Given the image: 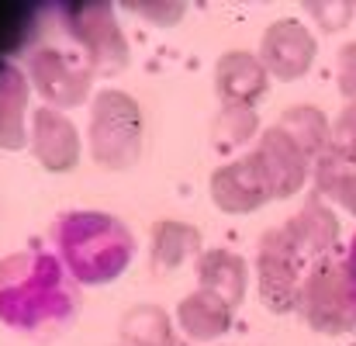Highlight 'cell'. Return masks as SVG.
Here are the masks:
<instances>
[{
  "mask_svg": "<svg viewBox=\"0 0 356 346\" xmlns=\"http://www.w3.org/2000/svg\"><path fill=\"white\" fill-rule=\"evenodd\" d=\"M284 229L291 232V239L312 256V260H322V256H329L332 249H339V219H336V212L329 208V201L318 194V191H312L305 201H301V208L284 222Z\"/></svg>",
  "mask_w": 356,
  "mask_h": 346,
  "instance_id": "cell-13",
  "label": "cell"
},
{
  "mask_svg": "<svg viewBox=\"0 0 356 346\" xmlns=\"http://www.w3.org/2000/svg\"><path fill=\"white\" fill-rule=\"evenodd\" d=\"M336 84L346 104H356V42H346L336 52Z\"/></svg>",
  "mask_w": 356,
  "mask_h": 346,
  "instance_id": "cell-23",
  "label": "cell"
},
{
  "mask_svg": "<svg viewBox=\"0 0 356 346\" xmlns=\"http://www.w3.org/2000/svg\"><path fill=\"white\" fill-rule=\"evenodd\" d=\"M312 256L291 239V232L284 229H266L256 242V288H259V301L266 305V312L273 315H291L298 312V298H301V284L305 274L312 270Z\"/></svg>",
  "mask_w": 356,
  "mask_h": 346,
  "instance_id": "cell-5",
  "label": "cell"
},
{
  "mask_svg": "<svg viewBox=\"0 0 356 346\" xmlns=\"http://www.w3.org/2000/svg\"><path fill=\"white\" fill-rule=\"evenodd\" d=\"M215 91L222 104L256 108V101H263L270 91V73L259 63V56L245 49H229L215 63Z\"/></svg>",
  "mask_w": 356,
  "mask_h": 346,
  "instance_id": "cell-12",
  "label": "cell"
},
{
  "mask_svg": "<svg viewBox=\"0 0 356 346\" xmlns=\"http://www.w3.org/2000/svg\"><path fill=\"white\" fill-rule=\"evenodd\" d=\"M28 73L14 63H0V149L3 152H21L28 146Z\"/></svg>",
  "mask_w": 356,
  "mask_h": 346,
  "instance_id": "cell-15",
  "label": "cell"
},
{
  "mask_svg": "<svg viewBox=\"0 0 356 346\" xmlns=\"http://www.w3.org/2000/svg\"><path fill=\"white\" fill-rule=\"evenodd\" d=\"M232 315H236V308L225 298H218L215 291H204V288L191 291L177 305V326H180V333L191 343H215V340H222L232 329Z\"/></svg>",
  "mask_w": 356,
  "mask_h": 346,
  "instance_id": "cell-14",
  "label": "cell"
},
{
  "mask_svg": "<svg viewBox=\"0 0 356 346\" xmlns=\"http://www.w3.org/2000/svg\"><path fill=\"white\" fill-rule=\"evenodd\" d=\"M332 152L356 159V104H346L332 121Z\"/></svg>",
  "mask_w": 356,
  "mask_h": 346,
  "instance_id": "cell-22",
  "label": "cell"
},
{
  "mask_svg": "<svg viewBox=\"0 0 356 346\" xmlns=\"http://www.w3.org/2000/svg\"><path fill=\"white\" fill-rule=\"evenodd\" d=\"M252 156H256V163H259V170H263V177L273 191V201L301 194V187L312 180L315 163L280 125H273L259 135V142L252 146Z\"/></svg>",
  "mask_w": 356,
  "mask_h": 346,
  "instance_id": "cell-9",
  "label": "cell"
},
{
  "mask_svg": "<svg viewBox=\"0 0 356 346\" xmlns=\"http://www.w3.org/2000/svg\"><path fill=\"white\" fill-rule=\"evenodd\" d=\"M28 149L49 173H70L80 163V132L70 118L56 108H38L28 125Z\"/></svg>",
  "mask_w": 356,
  "mask_h": 346,
  "instance_id": "cell-11",
  "label": "cell"
},
{
  "mask_svg": "<svg viewBox=\"0 0 356 346\" xmlns=\"http://www.w3.org/2000/svg\"><path fill=\"white\" fill-rule=\"evenodd\" d=\"M191 256H201V232L187 222L163 219L152 226V246H149V267L152 274H170L184 267Z\"/></svg>",
  "mask_w": 356,
  "mask_h": 346,
  "instance_id": "cell-17",
  "label": "cell"
},
{
  "mask_svg": "<svg viewBox=\"0 0 356 346\" xmlns=\"http://www.w3.org/2000/svg\"><path fill=\"white\" fill-rule=\"evenodd\" d=\"M121 346H173V322L159 305H131L118 322Z\"/></svg>",
  "mask_w": 356,
  "mask_h": 346,
  "instance_id": "cell-20",
  "label": "cell"
},
{
  "mask_svg": "<svg viewBox=\"0 0 356 346\" xmlns=\"http://www.w3.org/2000/svg\"><path fill=\"white\" fill-rule=\"evenodd\" d=\"M56 256L76 284L104 288L128 270L135 235L108 212H66L56 219Z\"/></svg>",
  "mask_w": 356,
  "mask_h": 346,
  "instance_id": "cell-2",
  "label": "cell"
},
{
  "mask_svg": "<svg viewBox=\"0 0 356 346\" xmlns=\"http://www.w3.org/2000/svg\"><path fill=\"white\" fill-rule=\"evenodd\" d=\"M346 260H350V270H353V277H356V232H353V239H350V246H346Z\"/></svg>",
  "mask_w": 356,
  "mask_h": 346,
  "instance_id": "cell-26",
  "label": "cell"
},
{
  "mask_svg": "<svg viewBox=\"0 0 356 346\" xmlns=\"http://www.w3.org/2000/svg\"><path fill=\"white\" fill-rule=\"evenodd\" d=\"M80 284L49 249H21L0 260V322L14 333L49 340L80 312Z\"/></svg>",
  "mask_w": 356,
  "mask_h": 346,
  "instance_id": "cell-1",
  "label": "cell"
},
{
  "mask_svg": "<svg viewBox=\"0 0 356 346\" xmlns=\"http://www.w3.org/2000/svg\"><path fill=\"white\" fill-rule=\"evenodd\" d=\"M312 184L329 205H339L356 219V159L325 149L312 166Z\"/></svg>",
  "mask_w": 356,
  "mask_h": 346,
  "instance_id": "cell-18",
  "label": "cell"
},
{
  "mask_svg": "<svg viewBox=\"0 0 356 346\" xmlns=\"http://www.w3.org/2000/svg\"><path fill=\"white\" fill-rule=\"evenodd\" d=\"M350 346H356V343H350Z\"/></svg>",
  "mask_w": 356,
  "mask_h": 346,
  "instance_id": "cell-27",
  "label": "cell"
},
{
  "mask_svg": "<svg viewBox=\"0 0 356 346\" xmlns=\"http://www.w3.org/2000/svg\"><path fill=\"white\" fill-rule=\"evenodd\" d=\"M208 191H211L215 208L225 215H249V212H259L266 201H273V191H270L252 149L238 152L236 159L218 166L208 180Z\"/></svg>",
  "mask_w": 356,
  "mask_h": 346,
  "instance_id": "cell-10",
  "label": "cell"
},
{
  "mask_svg": "<svg viewBox=\"0 0 356 346\" xmlns=\"http://www.w3.org/2000/svg\"><path fill=\"white\" fill-rule=\"evenodd\" d=\"M24 73H28L31 91L42 94L45 108L66 111V108H80L94 97L97 73L83 63V56L63 52L56 45L35 49L24 63Z\"/></svg>",
  "mask_w": 356,
  "mask_h": 346,
  "instance_id": "cell-7",
  "label": "cell"
},
{
  "mask_svg": "<svg viewBox=\"0 0 356 346\" xmlns=\"http://www.w3.org/2000/svg\"><path fill=\"white\" fill-rule=\"evenodd\" d=\"M118 346H121V343H118Z\"/></svg>",
  "mask_w": 356,
  "mask_h": 346,
  "instance_id": "cell-28",
  "label": "cell"
},
{
  "mask_svg": "<svg viewBox=\"0 0 356 346\" xmlns=\"http://www.w3.org/2000/svg\"><path fill=\"white\" fill-rule=\"evenodd\" d=\"M308 14H312L322 28L336 31V28H343V24L353 17V7H350V3H308Z\"/></svg>",
  "mask_w": 356,
  "mask_h": 346,
  "instance_id": "cell-25",
  "label": "cell"
},
{
  "mask_svg": "<svg viewBox=\"0 0 356 346\" xmlns=\"http://www.w3.org/2000/svg\"><path fill=\"white\" fill-rule=\"evenodd\" d=\"M128 10L145 17V21H152V24H163V28H170V24H177L184 17V3H177V0H170V3H145V0H138V3H128Z\"/></svg>",
  "mask_w": 356,
  "mask_h": 346,
  "instance_id": "cell-24",
  "label": "cell"
},
{
  "mask_svg": "<svg viewBox=\"0 0 356 346\" xmlns=\"http://www.w3.org/2000/svg\"><path fill=\"white\" fill-rule=\"evenodd\" d=\"M66 28H70L73 42L80 45L83 63L97 77H118L128 70L131 49H128V38L121 31L111 3L87 0V3L66 7Z\"/></svg>",
  "mask_w": 356,
  "mask_h": 346,
  "instance_id": "cell-6",
  "label": "cell"
},
{
  "mask_svg": "<svg viewBox=\"0 0 356 346\" xmlns=\"http://www.w3.org/2000/svg\"><path fill=\"white\" fill-rule=\"evenodd\" d=\"M298 315L322 336L356 333V277L343 249H332L329 256L312 263L301 284Z\"/></svg>",
  "mask_w": 356,
  "mask_h": 346,
  "instance_id": "cell-3",
  "label": "cell"
},
{
  "mask_svg": "<svg viewBox=\"0 0 356 346\" xmlns=\"http://www.w3.org/2000/svg\"><path fill=\"white\" fill-rule=\"evenodd\" d=\"M194 274H197V284L204 291H215L232 308L242 305L245 284H249V267L236 249H204L194 260Z\"/></svg>",
  "mask_w": 356,
  "mask_h": 346,
  "instance_id": "cell-16",
  "label": "cell"
},
{
  "mask_svg": "<svg viewBox=\"0 0 356 346\" xmlns=\"http://www.w3.org/2000/svg\"><path fill=\"white\" fill-rule=\"evenodd\" d=\"M318 56V38L312 35L308 24H301L298 17H280L266 28L263 42H259V63L266 66V73L280 84H294L301 80L312 63Z\"/></svg>",
  "mask_w": 356,
  "mask_h": 346,
  "instance_id": "cell-8",
  "label": "cell"
},
{
  "mask_svg": "<svg viewBox=\"0 0 356 346\" xmlns=\"http://www.w3.org/2000/svg\"><path fill=\"white\" fill-rule=\"evenodd\" d=\"M256 132H259L256 108L222 104L218 115H215V121H211V142H215V149H222V152H236V149H242Z\"/></svg>",
  "mask_w": 356,
  "mask_h": 346,
  "instance_id": "cell-21",
  "label": "cell"
},
{
  "mask_svg": "<svg viewBox=\"0 0 356 346\" xmlns=\"http://www.w3.org/2000/svg\"><path fill=\"white\" fill-rule=\"evenodd\" d=\"M277 125L308 152L312 163L332 146V121L325 118L322 108H315V104H291V108L280 115Z\"/></svg>",
  "mask_w": 356,
  "mask_h": 346,
  "instance_id": "cell-19",
  "label": "cell"
},
{
  "mask_svg": "<svg viewBox=\"0 0 356 346\" xmlns=\"http://www.w3.org/2000/svg\"><path fill=\"white\" fill-rule=\"evenodd\" d=\"M142 108L124 91H97L90 101L87 149L101 170L124 173L142 159Z\"/></svg>",
  "mask_w": 356,
  "mask_h": 346,
  "instance_id": "cell-4",
  "label": "cell"
}]
</instances>
